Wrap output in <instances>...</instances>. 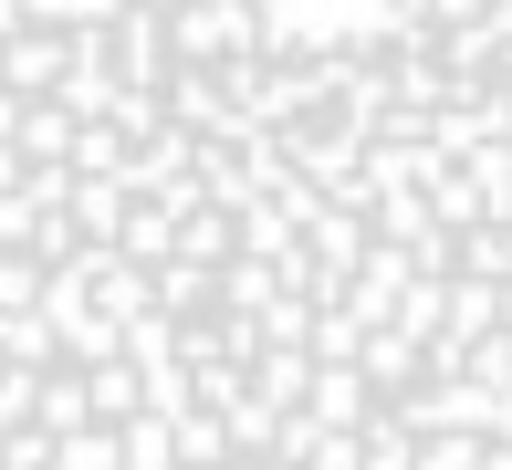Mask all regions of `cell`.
Here are the masks:
<instances>
[{
	"mask_svg": "<svg viewBox=\"0 0 512 470\" xmlns=\"http://www.w3.org/2000/svg\"><path fill=\"white\" fill-rule=\"evenodd\" d=\"M0 470H512V0H0Z\"/></svg>",
	"mask_w": 512,
	"mask_h": 470,
	"instance_id": "6da1fadb",
	"label": "cell"
}]
</instances>
